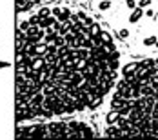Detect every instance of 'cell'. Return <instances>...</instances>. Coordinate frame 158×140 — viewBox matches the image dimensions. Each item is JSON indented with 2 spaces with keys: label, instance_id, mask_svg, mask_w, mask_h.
Returning <instances> with one entry per match:
<instances>
[{
  "label": "cell",
  "instance_id": "277c9868",
  "mask_svg": "<svg viewBox=\"0 0 158 140\" xmlns=\"http://www.w3.org/2000/svg\"><path fill=\"white\" fill-rule=\"evenodd\" d=\"M142 17H144V9L142 7H135L131 11V15H129V24H136Z\"/></svg>",
  "mask_w": 158,
  "mask_h": 140
},
{
  "label": "cell",
  "instance_id": "484cf974",
  "mask_svg": "<svg viewBox=\"0 0 158 140\" xmlns=\"http://www.w3.org/2000/svg\"><path fill=\"white\" fill-rule=\"evenodd\" d=\"M38 22H40L38 15H31V17H29V24H31V26H38Z\"/></svg>",
  "mask_w": 158,
  "mask_h": 140
},
{
  "label": "cell",
  "instance_id": "6da1fadb",
  "mask_svg": "<svg viewBox=\"0 0 158 140\" xmlns=\"http://www.w3.org/2000/svg\"><path fill=\"white\" fill-rule=\"evenodd\" d=\"M78 129H80V133H82V138H93V137H97V133L93 131V127L89 124H85V122H78Z\"/></svg>",
  "mask_w": 158,
  "mask_h": 140
},
{
  "label": "cell",
  "instance_id": "30bf717a",
  "mask_svg": "<svg viewBox=\"0 0 158 140\" xmlns=\"http://www.w3.org/2000/svg\"><path fill=\"white\" fill-rule=\"evenodd\" d=\"M118 118H120V115L115 111V109H111V111L105 115V122H107V124H117V122H118Z\"/></svg>",
  "mask_w": 158,
  "mask_h": 140
},
{
  "label": "cell",
  "instance_id": "7402d4cb",
  "mask_svg": "<svg viewBox=\"0 0 158 140\" xmlns=\"http://www.w3.org/2000/svg\"><path fill=\"white\" fill-rule=\"evenodd\" d=\"M55 46H58V47H62V46H67V44H65V37H62V35H57Z\"/></svg>",
  "mask_w": 158,
  "mask_h": 140
},
{
  "label": "cell",
  "instance_id": "9a60e30c",
  "mask_svg": "<svg viewBox=\"0 0 158 140\" xmlns=\"http://www.w3.org/2000/svg\"><path fill=\"white\" fill-rule=\"evenodd\" d=\"M37 15H38V18H47V17H51V9L44 6V7H40L37 11Z\"/></svg>",
  "mask_w": 158,
  "mask_h": 140
},
{
  "label": "cell",
  "instance_id": "f546056e",
  "mask_svg": "<svg viewBox=\"0 0 158 140\" xmlns=\"http://www.w3.org/2000/svg\"><path fill=\"white\" fill-rule=\"evenodd\" d=\"M77 15H78V18H80V20H84V18H85V17H89V15H85V13H84V11H78V13H77Z\"/></svg>",
  "mask_w": 158,
  "mask_h": 140
},
{
  "label": "cell",
  "instance_id": "d4e9b609",
  "mask_svg": "<svg viewBox=\"0 0 158 140\" xmlns=\"http://www.w3.org/2000/svg\"><path fill=\"white\" fill-rule=\"evenodd\" d=\"M136 4H138V7H142V9H144V7H149V6L153 4V0H138Z\"/></svg>",
  "mask_w": 158,
  "mask_h": 140
},
{
  "label": "cell",
  "instance_id": "e0dca14e",
  "mask_svg": "<svg viewBox=\"0 0 158 140\" xmlns=\"http://www.w3.org/2000/svg\"><path fill=\"white\" fill-rule=\"evenodd\" d=\"M75 40H77V35H73L71 31L65 35V44H67L69 47H75Z\"/></svg>",
  "mask_w": 158,
  "mask_h": 140
},
{
  "label": "cell",
  "instance_id": "603a6c76",
  "mask_svg": "<svg viewBox=\"0 0 158 140\" xmlns=\"http://www.w3.org/2000/svg\"><path fill=\"white\" fill-rule=\"evenodd\" d=\"M67 126H69V131H80L78 129V122H77V120H69Z\"/></svg>",
  "mask_w": 158,
  "mask_h": 140
},
{
  "label": "cell",
  "instance_id": "5bb4252c",
  "mask_svg": "<svg viewBox=\"0 0 158 140\" xmlns=\"http://www.w3.org/2000/svg\"><path fill=\"white\" fill-rule=\"evenodd\" d=\"M153 66H156L155 58H144V60H140V67H144V69H149V67H153Z\"/></svg>",
  "mask_w": 158,
  "mask_h": 140
},
{
  "label": "cell",
  "instance_id": "ac0fdd59",
  "mask_svg": "<svg viewBox=\"0 0 158 140\" xmlns=\"http://www.w3.org/2000/svg\"><path fill=\"white\" fill-rule=\"evenodd\" d=\"M111 7V0H100L98 2V9L100 11H107Z\"/></svg>",
  "mask_w": 158,
  "mask_h": 140
},
{
  "label": "cell",
  "instance_id": "3957f363",
  "mask_svg": "<svg viewBox=\"0 0 158 140\" xmlns=\"http://www.w3.org/2000/svg\"><path fill=\"white\" fill-rule=\"evenodd\" d=\"M42 93H44V97L57 95V82H45L44 87H42Z\"/></svg>",
  "mask_w": 158,
  "mask_h": 140
},
{
  "label": "cell",
  "instance_id": "ffe728a7",
  "mask_svg": "<svg viewBox=\"0 0 158 140\" xmlns=\"http://www.w3.org/2000/svg\"><path fill=\"white\" fill-rule=\"evenodd\" d=\"M107 64H109V69H113V71H117V69L120 67L118 58H109V62H107Z\"/></svg>",
  "mask_w": 158,
  "mask_h": 140
},
{
  "label": "cell",
  "instance_id": "4dcf8cb0",
  "mask_svg": "<svg viewBox=\"0 0 158 140\" xmlns=\"http://www.w3.org/2000/svg\"><path fill=\"white\" fill-rule=\"evenodd\" d=\"M6 66H7V64H4V62H0V67H6Z\"/></svg>",
  "mask_w": 158,
  "mask_h": 140
},
{
  "label": "cell",
  "instance_id": "4fadbf2b",
  "mask_svg": "<svg viewBox=\"0 0 158 140\" xmlns=\"http://www.w3.org/2000/svg\"><path fill=\"white\" fill-rule=\"evenodd\" d=\"M140 91H142V97H153V93H155V89L151 87V84H144Z\"/></svg>",
  "mask_w": 158,
  "mask_h": 140
},
{
  "label": "cell",
  "instance_id": "7c38bea8",
  "mask_svg": "<svg viewBox=\"0 0 158 140\" xmlns=\"http://www.w3.org/2000/svg\"><path fill=\"white\" fill-rule=\"evenodd\" d=\"M35 51H37V57H44L45 53H47V44H44V42H40L35 46Z\"/></svg>",
  "mask_w": 158,
  "mask_h": 140
},
{
  "label": "cell",
  "instance_id": "9c48e42d",
  "mask_svg": "<svg viewBox=\"0 0 158 140\" xmlns=\"http://www.w3.org/2000/svg\"><path fill=\"white\" fill-rule=\"evenodd\" d=\"M44 98H45L44 93H37V95H33V97L29 98V104H31V106H42V104H44Z\"/></svg>",
  "mask_w": 158,
  "mask_h": 140
},
{
  "label": "cell",
  "instance_id": "1f68e13d",
  "mask_svg": "<svg viewBox=\"0 0 158 140\" xmlns=\"http://www.w3.org/2000/svg\"><path fill=\"white\" fill-rule=\"evenodd\" d=\"M156 71H158V64H156Z\"/></svg>",
  "mask_w": 158,
  "mask_h": 140
},
{
  "label": "cell",
  "instance_id": "f1b7e54d",
  "mask_svg": "<svg viewBox=\"0 0 158 140\" xmlns=\"http://www.w3.org/2000/svg\"><path fill=\"white\" fill-rule=\"evenodd\" d=\"M144 15H145V17H149V18H153V17H155V11H153V9H147Z\"/></svg>",
  "mask_w": 158,
  "mask_h": 140
},
{
  "label": "cell",
  "instance_id": "52a82bcc",
  "mask_svg": "<svg viewBox=\"0 0 158 140\" xmlns=\"http://www.w3.org/2000/svg\"><path fill=\"white\" fill-rule=\"evenodd\" d=\"M71 15H73V13H71V9H69V7H62V13L57 17V20H58L60 24H64V22H69Z\"/></svg>",
  "mask_w": 158,
  "mask_h": 140
},
{
  "label": "cell",
  "instance_id": "83f0119b",
  "mask_svg": "<svg viewBox=\"0 0 158 140\" xmlns=\"http://www.w3.org/2000/svg\"><path fill=\"white\" fill-rule=\"evenodd\" d=\"M82 24H84V27H89V26L93 24V18H91V17H85V18L82 20Z\"/></svg>",
  "mask_w": 158,
  "mask_h": 140
},
{
  "label": "cell",
  "instance_id": "2e32d148",
  "mask_svg": "<svg viewBox=\"0 0 158 140\" xmlns=\"http://www.w3.org/2000/svg\"><path fill=\"white\" fill-rule=\"evenodd\" d=\"M156 42H158L156 37H147V38H144L142 44H144L145 47H153V46H156Z\"/></svg>",
  "mask_w": 158,
  "mask_h": 140
},
{
  "label": "cell",
  "instance_id": "7a4b0ae2",
  "mask_svg": "<svg viewBox=\"0 0 158 140\" xmlns=\"http://www.w3.org/2000/svg\"><path fill=\"white\" fill-rule=\"evenodd\" d=\"M104 137H109V138H118L120 137V127L117 124H107V127H105V131H104Z\"/></svg>",
  "mask_w": 158,
  "mask_h": 140
},
{
  "label": "cell",
  "instance_id": "5b68a950",
  "mask_svg": "<svg viewBox=\"0 0 158 140\" xmlns=\"http://www.w3.org/2000/svg\"><path fill=\"white\" fill-rule=\"evenodd\" d=\"M140 67V62H131L127 66L122 67V75H129V73H136V69Z\"/></svg>",
  "mask_w": 158,
  "mask_h": 140
},
{
  "label": "cell",
  "instance_id": "ba28073f",
  "mask_svg": "<svg viewBox=\"0 0 158 140\" xmlns=\"http://www.w3.org/2000/svg\"><path fill=\"white\" fill-rule=\"evenodd\" d=\"M87 31H89L91 38H97V37H100V31H102V27H100V24L93 22V24H91V26L87 27Z\"/></svg>",
  "mask_w": 158,
  "mask_h": 140
},
{
  "label": "cell",
  "instance_id": "8992f818",
  "mask_svg": "<svg viewBox=\"0 0 158 140\" xmlns=\"http://www.w3.org/2000/svg\"><path fill=\"white\" fill-rule=\"evenodd\" d=\"M98 40H100V44H102V46H104V44H113V35H111L109 31L102 29V31H100V37H98Z\"/></svg>",
  "mask_w": 158,
  "mask_h": 140
},
{
  "label": "cell",
  "instance_id": "d6986e66",
  "mask_svg": "<svg viewBox=\"0 0 158 140\" xmlns=\"http://www.w3.org/2000/svg\"><path fill=\"white\" fill-rule=\"evenodd\" d=\"M31 27V24H29V20H22L18 22V29L20 31H24V33H27V29Z\"/></svg>",
  "mask_w": 158,
  "mask_h": 140
},
{
  "label": "cell",
  "instance_id": "d6a6232c",
  "mask_svg": "<svg viewBox=\"0 0 158 140\" xmlns=\"http://www.w3.org/2000/svg\"><path fill=\"white\" fill-rule=\"evenodd\" d=\"M156 47H158V42H156Z\"/></svg>",
  "mask_w": 158,
  "mask_h": 140
},
{
  "label": "cell",
  "instance_id": "cb8c5ba5",
  "mask_svg": "<svg viewBox=\"0 0 158 140\" xmlns=\"http://www.w3.org/2000/svg\"><path fill=\"white\" fill-rule=\"evenodd\" d=\"M125 7L133 11L135 7H138V4H136V0H125Z\"/></svg>",
  "mask_w": 158,
  "mask_h": 140
},
{
  "label": "cell",
  "instance_id": "4316f807",
  "mask_svg": "<svg viewBox=\"0 0 158 140\" xmlns=\"http://www.w3.org/2000/svg\"><path fill=\"white\" fill-rule=\"evenodd\" d=\"M60 13H62V7H60V6H57V7L51 9V15H53V17H58Z\"/></svg>",
  "mask_w": 158,
  "mask_h": 140
},
{
  "label": "cell",
  "instance_id": "44dd1931",
  "mask_svg": "<svg viewBox=\"0 0 158 140\" xmlns=\"http://www.w3.org/2000/svg\"><path fill=\"white\" fill-rule=\"evenodd\" d=\"M118 37H120L122 40H127V38H129V29H125V27L118 29Z\"/></svg>",
  "mask_w": 158,
  "mask_h": 140
},
{
  "label": "cell",
  "instance_id": "8fae6325",
  "mask_svg": "<svg viewBox=\"0 0 158 140\" xmlns=\"http://www.w3.org/2000/svg\"><path fill=\"white\" fill-rule=\"evenodd\" d=\"M102 104H104V97H95V98L87 104V109H97V107H100Z\"/></svg>",
  "mask_w": 158,
  "mask_h": 140
}]
</instances>
